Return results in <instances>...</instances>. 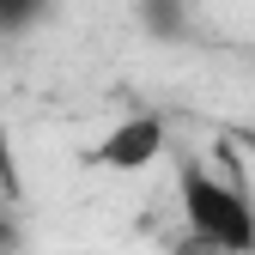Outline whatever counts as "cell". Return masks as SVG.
<instances>
[{"label":"cell","mask_w":255,"mask_h":255,"mask_svg":"<svg viewBox=\"0 0 255 255\" xmlns=\"http://www.w3.org/2000/svg\"><path fill=\"white\" fill-rule=\"evenodd\" d=\"M176 201H182V225L201 249L213 255H255V207L243 195V182L213 176L207 164H188L176 170Z\"/></svg>","instance_id":"1"},{"label":"cell","mask_w":255,"mask_h":255,"mask_svg":"<svg viewBox=\"0 0 255 255\" xmlns=\"http://www.w3.org/2000/svg\"><path fill=\"white\" fill-rule=\"evenodd\" d=\"M158 152H164V122H158V116H122L116 128H104V140L91 146L85 158H91L98 170L128 176V170H146Z\"/></svg>","instance_id":"2"},{"label":"cell","mask_w":255,"mask_h":255,"mask_svg":"<svg viewBox=\"0 0 255 255\" xmlns=\"http://www.w3.org/2000/svg\"><path fill=\"white\" fill-rule=\"evenodd\" d=\"M146 12L158 24V37H176L182 30V0H146Z\"/></svg>","instance_id":"3"},{"label":"cell","mask_w":255,"mask_h":255,"mask_svg":"<svg viewBox=\"0 0 255 255\" xmlns=\"http://www.w3.org/2000/svg\"><path fill=\"white\" fill-rule=\"evenodd\" d=\"M43 12V0H0V30H24Z\"/></svg>","instance_id":"4"},{"label":"cell","mask_w":255,"mask_h":255,"mask_svg":"<svg viewBox=\"0 0 255 255\" xmlns=\"http://www.w3.org/2000/svg\"><path fill=\"white\" fill-rule=\"evenodd\" d=\"M0 255H18V225L0 213Z\"/></svg>","instance_id":"5"},{"label":"cell","mask_w":255,"mask_h":255,"mask_svg":"<svg viewBox=\"0 0 255 255\" xmlns=\"http://www.w3.org/2000/svg\"><path fill=\"white\" fill-rule=\"evenodd\" d=\"M237 152H249V158H255V128H237Z\"/></svg>","instance_id":"6"}]
</instances>
